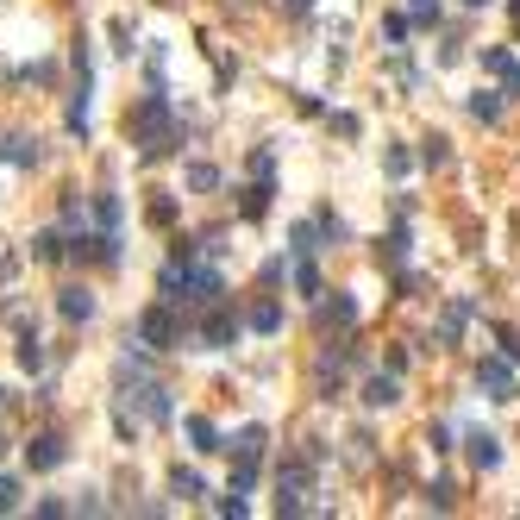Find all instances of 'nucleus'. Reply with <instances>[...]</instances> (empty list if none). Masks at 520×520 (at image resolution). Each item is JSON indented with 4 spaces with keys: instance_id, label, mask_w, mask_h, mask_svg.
Returning a JSON list of instances; mask_svg holds the SVG:
<instances>
[{
    "instance_id": "obj_44",
    "label": "nucleus",
    "mask_w": 520,
    "mask_h": 520,
    "mask_svg": "<svg viewBox=\"0 0 520 520\" xmlns=\"http://www.w3.org/2000/svg\"><path fill=\"white\" fill-rule=\"evenodd\" d=\"M0 408H13V395H7V389H0ZM0 452H7V433H0Z\"/></svg>"
},
{
    "instance_id": "obj_32",
    "label": "nucleus",
    "mask_w": 520,
    "mask_h": 520,
    "mask_svg": "<svg viewBox=\"0 0 520 520\" xmlns=\"http://www.w3.org/2000/svg\"><path fill=\"white\" fill-rule=\"evenodd\" d=\"M427 508H439V514H445V508H458V483H445V477L427 483Z\"/></svg>"
},
{
    "instance_id": "obj_9",
    "label": "nucleus",
    "mask_w": 520,
    "mask_h": 520,
    "mask_svg": "<svg viewBox=\"0 0 520 520\" xmlns=\"http://www.w3.org/2000/svg\"><path fill=\"white\" fill-rule=\"evenodd\" d=\"M477 389L489 395V401H514L520 389H514V358H483L477 364Z\"/></svg>"
},
{
    "instance_id": "obj_6",
    "label": "nucleus",
    "mask_w": 520,
    "mask_h": 520,
    "mask_svg": "<svg viewBox=\"0 0 520 520\" xmlns=\"http://www.w3.org/2000/svg\"><path fill=\"white\" fill-rule=\"evenodd\" d=\"M138 339L145 345H157V351H170V345H182V314L170 301H157V307H145V320H138Z\"/></svg>"
},
{
    "instance_id": "obj_11",
    "label": "nucleus",
    "mask_w": 520,
    "mask_h": 520,
    "mask_svg": "<svg viewBox=\"0 0 520 520\" xmlns=\"http://www.w3.org/2000/svg\"><path fill=\"white\" fill-rule=\"evenodd\" d=\"M320 326L326 333H351V326H358V301H351V289H333V301H320Z\"/></svg>"
},
{
    "instance_id": "obj_4",
    "label": "nucleus",
    "mask_w": 520,
    "mask_h": 520,
    "mask_svg": "<svg viewBox=\"0 0 520 520\" xmlns=\"http://www.w3.org/2000/svg\"><path fill=\"white\" fill-rule=\"evenodd\" d=\"M264 445H270L264 427H239V433L226 439V452H232V483H226V489H245V495H251L257 470H264Z\"/></svg>"
},
{
    "instance_id": "obj_7",
    "label": "nucleus",
    "mask_w": 520,
    "mask_h": 520,
    "mask_svg": "<svg viewBox=\"0 0 520 520\" xmlns=\"http://www.w3.org/2000/svg\"><path fill=\"white\" fill-rule=\"evenodd\" d=\"M195 339L207 345V351H226L232 339H239V314H232L226 301H214V307H201V326H195Z\"/></svg>"
},
{
    "instance_id": "obj_15",
    "label": "nucleus",
    "mask_w": 520,
    "mask_h": 520,
    "mask_svg": "<svg viewBox=\"0 0 520 520\" xmlns=\"http://www.w3.org/2000/svg\"><path fill=\"white\" fill-rule=\"evenodd\" d=\"M26 464H32V470H57V464H63V439H57V433H32Z\"/></svg>"
},
{
    "instance_id": "obj_35",
    "label": "nucleus",
    "mask_w": 520,
    "mask_h": 520,
    "mask_svg": "<svg viewBox=\"0 0 520 520\" xmlns=\"http://www.w3.org/2000/svg\"><path fill=\"white\" fill-rule=\"evenodd\" d=\"M314 220H320V232H326V245H345V220L333 214V207H320Z\"/></svg>"
},
{
    "instance_id": "obj_10",
    "label": "nucleus",
    "mask_w": 520,
    "mask_h": 520,
    "mask_svg": "<svg viewBox=\"0 0 520 520\" xmlns=\"http://www.w3.org/2000/svg\"><path fill=\"white\" fill-rule=\"evenodd\" d=\"M69 251L76 257H88V264H120V232H76V239H69Z\"/></svg>"
},
{
    "instance_id": "obj_45",
    "label": "nucleus",
    "mask_w": 520,
    "mask_h": 520,
    "mask_svg": "<svg viewBox=\"0 0 520 520\" xmlns=\"http://www.w3.org/2000/svg\"><path fill=\"white\" fill-rule=\"evenodd\" d=\"M508 13H514V26H520V0H508Z\"/></svg>"
},
{
    "instance_id": "obj_22",
    "label": "nucleus",
    "mask_w": 520,
    "mask_h": 520,
    "mask_svg": "<svg viewBox=\"0 0 520 520\" xmlns=\"http://www.w3.org/2000/svg\"><path fill=\"white\" fill-rule=\"evenodd\" d=\"M420 163H427V170H445V163H452V138L427 132V138H420Z\"/></svg>"
},
{
    "instance_id": "obj_24",
    "label": "nucleus",
    "mask_w": 520,
    "mask_h": 520,
    "mask_svg": "<svg viewBox=\"0 0 520 520\" xmlns=\"http://www.w3.org/2000/svg\"><path fill=\"white\" fill-rule=\"evenodd\" d=\"M320 239H326V232H320V220H301V226L289 232V245H295V257H314V251H320Z\"/></svg>"
},
{
    "instance_id": "obj_30",
    "label": "nucleus",
    "mask_w": 520,
    "mask_h": 520,
    "mask_svg": "<svg viewBox=\"0 0 520 520\" xmlns=\"http://www.w3.org/2000/svg\"><path fill=\"white\" fill-rule=\"evenodd\" d=\"M188 188H195V195H214V188H220V170H214V163H188Z\"/></svg>"
},
{
    "instance_id": "obj_42",
    "label": "nucleus",
    "mask_w": 520,
    "mask_h": 520,
    "mask_svg": "<svg viewBox=\"0 0 520 520\" xmlns=\"http://www.w3.org/2000/svg\"><path fill=\"white\" fill-rule=\"evenodd\" d=\"M38 514H44V520H63V514H69V502H57V495H44V502H38Z\"/></svg>"
},
{
    "instance_id": "obj_3",
    "label": "nucleus",
    "mask_w": 520,
    "mask_h": 520,
    "mask_svg": "<svg viewBox=\"0 0 520 520\" xmlns=\"http://www.w3.org/2000/svg\"><path fill=\"white\" fill-rule=\"evenodd\" d=\"M226 295V282H220V270L214 264H188V257H176L170 270H163V301L170 307H214Z\"/></svg>"
},
{
    "instance_id": "obj_47",
    "label": "nucleus",
    "mask_w": 520,
    "mask_h": 520,
    "mask_svg": "<svg viewBox=\"0 0 520 520\" xmlns=\"http://www.w3.org/2000/svg\"><path fill=\"white\" fill-rule=\"evenodd\" d=\"M464 7H495V0H464Z\"/></svg>"
},
{
    "instance_id": "obj_38",
    "label": "nucleus",
    "mask_w": 520,
    "mask_h": 520,
    "mask_svg": "<svg viewBox=\"0 0 520 520\" xmlns=\"http://www.w3.org/2000/svg\"><path fill=\"white\" fill-rule=\"evenodd\" d=\"M495 345H502V358L520 364V333H514V326H495Z\"/></svg>"
},
{
    "instance_id": "obj_12",
    "label": "nucleus",
    "mask_w": 520,
    "mask_h": 520,
    "mask_svg": "<svg viewBox=\"0 0 520 520\" xmlns=\"http://www.w3.org/2000/svg\"><path fill=\"white\" fill-rule=\"evenodd\" d=\"M483 69H489V76H502V88L520 101V63H514L508 44H489V51H483Z\"/></svg>"
},
{
    "instance_id": "obj_21",
    "label": "nucleus",
    "mask_w": 520,
    "mask_h": 520,
    "mask_svg": "<svg viewBox=\"0 0 520 520\" xmlns=\"http://www.w3.org/2000/svg\"><path fill=\"white\" fill-rule=\"evenodd\" d=\"M464 107H470V120H483V126H495V120H502V94H495V88H477Z\"/></svg>"
},
{
    "instance_id": "obj_8",
    "label": "nucleus",
    "mask_w": 520,
    "mask_h": 520,
    "mask_svg": "<svg viewBox=\"0 0 520 520\" xmlns=\"http://www.w3.org/2000/svg\"><path fill=\"white\" fill-rule=\"evenodd\" d=\"M470 320H477V301H470V295H452V301H445V314H439V326H433V345L452 351V345L464 339Z\"/></svg>"
},
{
    "instance_id": "obj_37",
    "label": "nucleus",
    "mask_w": 520,
    "mask_h": 520,
    "mask_svg": "<svg viewBox=\"0 0 520 520\" xmlns=\"http://www.w3.org/2000/svg\"><path fill=\"white\" fill-rule=\"evenodd\" d=\"M408 19L414 26H439V0H408Z\"/></svg>"
},
{
    "instance_id": "obj_39",
    "label": "nucleus",
    "mask_w": 520,
    "mask_h": 520,
    "mask_svg": "<svg viewBox=\"0 0 520 520\" xmlns=\"http://www.w3.org/2000/svg\"><path fill=\"white\" fill-rule=\"evenodd\" d=\"M0 514H19V483L0 477Z\"/></svg>"
},
{
    "instance_id": "obj_34",
    "label": "nucleus",
    "mask_w": 520,
    "mask_h": 520,
    "mask_svg": "<svg viewBox=\"0 0 520 520\" xmlns=\"http://www.w3.org/2000/svg\"><path fill=\"white\" fill-rule=\"evenodd\" d=\"M383 170H389L395 182H401V176H408V170H414V157H408V145H389V151H383Z\"/></svg>"
},
{
    "instance_id": "obj_36",
    "label": "nucleus",
    "mask_w": 520,
    "mask_h": 520,
    "mask_svg": "<svg viewBox=\"0 0 520 520\" xmlns=\"http://www.w3.org/2000/svg\"><path fill=\"white\" fill-rule=\"evenodd\" d=\"M151 226H176V201H170V195H163V188H157V195H151Z\"/></svg>"
},
{
    "instance_id": "obj_29",
    "label": "nucleus",
    "mask_w": 520,
    "mask_h": 520,
    "mask_svg": "<svg viewBox=\"0 0 520 520\" xmlns=\"http://www.w3.org/2000/svg\"><path fill=\"white\" fill-rule=\"evenodd\" d=\"M63 251H69V245H63V232H38V239H32V257H38V264H57Z\"/></svg>"
},
{
    "instance_id": "obj_27",
    "label": "nucleus",
    "mask_w": 520,
    "mask_h": 520,
    "mask_svg": "<svg viewBox=\"0 0 520 520\" xmlns=\"http://www.w3.org/2000/svg\"><path fill=\"white\" fill-rule=\"evenodd\" d=\"M94 220H101L107 232H120V220H126V207H120V195H94Z\"/></svg>"
},
{
    "instance_id": "obj_20",
    "label": "nucleus",
    "mask_w": 520,
    "mask_h": 520,
    "mask_svg": "<svg viewBox=\"0 0 520 520\" xmlns=\"http://www.w3.org/2000/svg\"><path fill=\"white\" fill-rule=\"evenodd\" d=\"M182 427H188V439H195V452H226V445H220V427H214L207 414H188Z\"/></svg>"
},
{
    "instance_id": "obj_25",
    "label": "nucleus",
    "mask_w": 520,
    "mask_h": 520,
    "mask_svg": "<svg viewBox=\"0 0 520 520\" xmlns=\"http://www.w3.org/2000/svg\"><path fill=\"white\" fill-rule=\"evenodd\" d=\"M7 163H19V170H32V163H38V138L13 132V138H7Z\"/></svg>"
},
{
    "instance_id": "obj_46",
    "label": "nucleus",
    "mask_w": 520,
    "mask_h": 520,
    "mask_svg": "<svg viewBox=\"0 0 520 520\" xmlns=\"http://www.w3.org/2000/svg\"><path fill=\"white\" fill-rule=\"evenodd\" d=\"M289 13H307V0H289Z\"/></svg>"
},
{
    "instance_id": "obj_17",
    "label": "nucleus",
    "mask_w": 520,
    "mask_h": 520,
    "mask_svg": "<svg viewBox=\"0 0 520 520\" xmlns=\"http://www.w3.org/2000/svg\"><path fill=\"white\" fill-rule=\"evenodd\" d=\"M376 264H389V270L408 264V220H395V226H389V239L376 245Z\"/></svg>"
},
{
    "instance_id": "obj_31",
    "label": "nucleus",
    "mask_w": 520,
    "mask_h": 520,
    "mask_svg": "<svg viewBox=\"0 0 520 520\" xmlns=\"http://www.w3.org/2000/svg\"><path fill=\"white\" fill-rule=\"evenodd\" d=\"M295 289H301V295H326V289H320V270H314V257H295Z\"/></svg>"
},
{
    "instance_id": "obj_19",
    "label": "nucleus",
    "mask_w": 520,
    "mask_h": 520,
    "mask_svg": "<svg viewBox=\"0 0 520 520\" xmlns=\"http://www.w3.org/2000/svg\"><path fill=\"white\" fill-rule=\"evenodd\" d=\"M19 370H26V376L44 370V339H38V326H19Z\"/></svg>"
},
{
    "instance_id": "obj_40",
    "label": "nucleus",
    "mask_w": 520,
    "mask_h": 520,
    "mask_svg": "<svg viewBox=\"0 0 520 520\" xmlns=\"http://www.w3.org/2000/svg\"><path fill=\"white\" fill-rule=\"evenodd\" d=\"M333 132H339V138H358L364 126H358V113H333Z\"/></svg>"
},
{
    "instance_id": "obj_5",
    "label": "nucleus",
    "mask_w": 520,
    "mask_h": 520,
    "mask_svg": "<svg viewBox=\"0 0 520 520\" xmlns=\"http://www.w3.org/2000/svg\"><path fill=\"white\" fill-rule=\"evenodd\" d=\"M88 107H94V63H88V38L76 44V94H69V132L88 138Z\"/></svg>"
},
{
    "instance_id": "obj_13",
    "label": "nucleus",
    "mask_w": 520,
    "mask_h": 520,
    "mask_svg": "<svg viewBox=\"0 0 520 520\" xmlns=\"http://www.w3.org/2000/svg\"><path fill=\"white\" fill-rule=\"evenodd\" d=\"M401 401V370H376L364 383V408H395Z\"/></svg>"
},
{
    "instance_id": "obj_43",
    "label": "nucleus",
    "mask_w": 520,
    "mask_h": 520,
    "mask_svg": "<svg viewBox=\"0 0 520 520\" xmlns=\"http://www.w3.org/2000/svg\"><path fill=\"white\" fill-rule=\"evenodd\" d=\"M13 264H19V257H13V251H0V289L13 282Z\"/></svg>"
},
{
    "instance_id": "obj_14",
    "label": "nucleus",
    "mask_w": 520,
    "mask_h": 520,
    "mask_svg": "<svg viewBox=\"0 0 520 520\" xmlns=\"http://www.w3.org/2000/svg\"><path fill=\"white\" fill-rule=\"evenodd\" d=\"M464 452H470V464H477V470H502V439H495V433H464Z\"/></svg>"
},
{
    "instance_id": "obj_33",
    "label": "nucleus",
    "mask_w": 520,
    "mask_h": 520,
    "mask_svg": "<svg viewBox=\"0 0 520 520\" xmlns=\"http://www.w3.org/2000/svg\"><path fill=\"white\" fill-rule=\"evenodd\" d=\"M408 32H414V19H408V13H389V19H383V38H389V51H401V38H408Z\"/></svg>"
},
{
    "instance_id": "obj_1",
    "label": "nucleus",
    "mask_w": 520,
    "mask_h": 520,
    "mask_svg": "<svg viewBox=\"0 0 520 520\" xmlns=\"http://www.w3.org/2000/svg\"><path fill=\"white\" fill-rule=\"evenodd\" d=\"M126 138L138 145V157H145V163H163V157H170V151L182 145V126H176V113H170V94L151 88L145 101L126 113Z\"/></svg>"
},
{
    "instance_id": "obj_28",
    "label": "nucleus",
    "mask_w": 520,
    "mask_h": 520,
    "mask_svg": "<svg viewBox=\"0 0 520 520\" xmlns=\"http://www.w3.org/2000/svg\"><path fill=\"white\" fill-rule=\"evenodd\" d=\"M251 333H282V307L276 301H257L251 307Z\"/></svg>"
},
{
    "instance_id": "obj_41",
    "label": "nucleus",
    "mask_w": 520,
    "mask_h": 520,
    "mask_svg": "<svg viewBox=\"0 0 520 520\" xmlns=\"http://www.w3.org/2000/svg\"><path fill=\"white\" fill-rule=\"evenodd\" d=\"M427 445L433 452H452V427H427Z\"/></svg>"
},
{
    "instance_id": "obj_26",
    "label": "nucleus",
    "mask_w": 520,
    "mask_h": 520,
    "mask_svg": "<svg viewBox=\"0 0 520 520\" xmlns=\"http://www.w3.org/2000/svg\"><path fill=\"white\" fill-rule=\"evenodd\" d=\"M345 464H351V470H370V464H376L370 433H351V439H345Z\"/></svg>"
},
{
    "instance_id": "obj_16",
    "label": "nucleus",
    "mask_w": 520,
    "mask_h": 520,
    "mask_svg": "<svg viewBox=\"0 0 520 520\" xmlns=\"http://www.w3.org/2000/svg\"><path fill=\"white\" fill-rule=\"evenodd\" d=\"M270 195H276V176H251L239 214H245V220H264V214H270Z\"/></svg>"
},
{
    "instance_id": "obj_2",
    "label": "nucleus",
    "mask_w": 520,
    "mask_h": 520,
    "mask_svg": "<svg viewBox=\"0 0 520 520\" xmlns=\"http://www.w3.org/2000/svg\"><path fill=\"white\" fill-rule=\"evenodd\" d=\"M326 458V445L320 439H307L301 452H289L276 464V514H326V502H314V470Z\"/></svg>"
},
{
    "instance_id": "obj_18",
    "label": "nucleus",
    "mask_w": 520,
    "mask_h": 520,
    "mask_svg": "<svg viewBox=\"0 0 520 520\" xmlns=\"http://www.w3.org/2000/svg\"><path fill=\"white\" fill-rule=\"evenodd\" d=\"M57 314H63L69 326L94 320V295H88V289H63V295H57Z\"/></svg>"
},
{
    "instance_id": "obj_23",
    "label": "nucleus",
    "mask_w": 520,
    "mask_h": 520,
    "mask_svg": "<svg viewBox=\"0 0 520 520\" xmlns=\"http://www.w3.org/2000/svg\"><path fill=\"white\" fill-rule=\"evenodd\" d=\"M170 489L182 495V502H195V495H207V483H201V470H188V464H176V470H170Z\"/></svg>"
}]
</instances>
